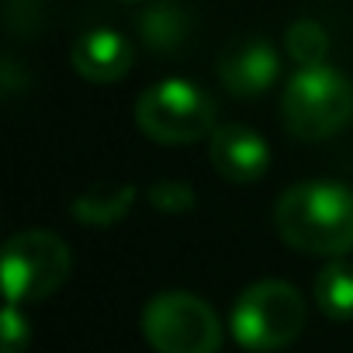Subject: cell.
I'll use <instances>...</instances> for the list:
<instances>
[{"label":"cell","instance_id":"6da1fadb","mask_svg":"<svg viewBox=\"0 0 353 353\" xmlns=\"http://www.w3.org/2000/svg\"><path fill=\"white\" fill-rule=\"evenodd\" d=\"M277 236L308 256H343L353 250V188L305 181L281 194L274 208Z\"/></svg>","mask_w":353,"mask_h":353},{"label":"cell","instance_id":"7a4b0ae2","mask_svg":"<svg viewBox=\"0 0 353 353\" xmlns=\"http://www.w3.org/2000/svg\"><path fill=\"white\" fill-rule=\"evenodd\" d=\"M353 118V83L332 66L298 70L281 94V121L301 142H322Z\"/></svg>","mask_w":353,"mask_h":353},{"label":"cell","instance_id":"3957f363","mask_svg":"<svg viewBox=\"0 0 353 353\" xmlns=\"http://www.w3.org/2000/svg\"><path fill=\"white\" fill-rule=\"evenodd\" d=\"M135 125L159 145H188L215 132V101L191 80L170 77L139 94Z\"/></svg>","mask_w":353,"mask_h":353},{"label":"cell","instance_id":"277c9868","mask_svg":"<svg viewBox=\"0 0 353 353\" xmlns=\"http://www.w3.org/2000/svg\"><path fill=\"white\" fill-rule=\"evenodd\" d=\"M305 329V301L288 281H256L232 305V336L243 350L291 346Z\"/></svg>","mask_w":353,"mask_h":353},{"label":"cell","instance_id":"5b68a950","mask_svg":"<svg viewBox=\"0 0 353 353\" xmlns=\"http://www.w3.org/2000/svg\"><path fill=\"white\" fill-rule=\"evenodd\" d=\"M142 332L156 353H219L222 346L215 308L188 291L156 294L142 312Z\"/></svg>","mask_w":353,"mask_h":353},{"label":"cell","instance_id":"8992f818","mask_svg":"<svg viewBox=\"0 0 353 353\" xmlns=\"http://www.w3.org/2000/svg\"><path fill=\"white\" fill-rule=\"evenodd\" d=\"M70 246L46 229H25L4 246V294L11 305L42 301L59 291L70 277Z\"/></svg>","mask_w":353,"mask_h":353},{"label":"cell","instance_id":"52a82bcc","mask_svg":"<svg viewBox=\"0 0 353 353\" xmlns=\"http://www.w3.org/2000/svg\"><path fill=\"white\" fill-rule=\"evenodd\" d=\"M215 77L232 97H256L270 90L281 77L277 49L260 35H243L222 49L215 63Z\"/></svg>","mask_w":353,"mask_h":353},{"label":"cell","instance_id":"ba28073f","mask_svg":"<svg viewBox=\"0 0 353 353\" xmlns=\"http://www.w3.org/2000/svg\"><path fill=\"white\" fill-rule=\"evenodd\" d=\"M208 159L229 184H253L270 166V145L246 125H219L208 142Z\"/></svg>","mask_w":353,"mask_h":353},{"label":"cell","instance_id":"9c48e42d","mask_svg":"<svg viewBox=\"0 0 353 353\" xmlns=\"http://www.w3.org/2000/svg\"><path fill=\"white\" fill-rule=\"evenodd\" d=\"M132 59H135L132 42L121 32H111V28L83 32L73 42V52H70L73 70L87 83H114V80H121L132 70Z\"/></svg>","mask_w":353,"mask_h":353},{"label":"cell","instance_id":"30bf717a","mask_svg":"<svg viewBox=\"0 0 353 353\" xmlns=\"http://www.w3.org/2000/svg\"><path fill=\"white\" fill-rule=\"evenodd\" d=\"M132 205H135V188L132 184H94L83 194H77L70 212L80 225L111 229L132 212Z\"/></svg>","mask_w":353,"mask_h":353},{"label":"cell","instance_id":"8fae6325","mask_svg":"<svg viewBox=\"0 0 353 353\" xmlns=\"http://www.w3.org/2000/svg\"><path fill=\"white\" fill-rule=\"evenodd\" d=\"M312 294H315V305L325 319L350 322L353 319V263H343V260L325 263L315 274Z\"/></svg>","mask_w":353,"mask_h":353},{"label":"cell","instance_id":"7c38bea8","mask_svg":"<svg viewBox=\"0 0 353 353\" xmlns=\"http://www.w3.org/2000/svg\"><path fill=\"white\" fill-rule=\"evenodd\" d=\"M284 52L298 63V70L305 66H325L329 56V35L319 21L312 18H298L288 32H284Z\"/></svg>","mask_w":353,"mask_h":353},{"label":"cell","instance_id":"4fadbf2b","mask_svg":"<svg viewBox=\"0 0 353 353\" xmlns=\"http://www.w3.org/2000/svg\"><path fill=\"white\" fill-rule=\"evenodd\" d=\"M139 32H142V42L156 52H170L176 49V42L184 39V21H181V11L170 8V4H159V8H149L139 21Z\"/></svg>","mask_w":353,"mask_h":353},{"label":"cell","instance_id":"5bb4252c","mask_svg":"<svg viewBox=\"0 0 353 353\" xmlns=\"http://www.w3.org/2000/svg\"><path fill=\"white\" fill-rule=\"evenodd\" d=\"M145 201L163 215H184V212L194 208L198 198H194V188L184 184V181H159L145 191Z\"/></svg>","mask_w":353,"mask_h":353},{"label":"cell","instance_id":"9a60e30c","mask_svg":"<svg viewBox=\"0 0 353 353\" xmlns=\"http://www.w3.org/2000/svg\"><path fill=\"white\" fill-rule=\"evenodd\" d=\"M28 339H32L28 319L21 315L18 305L8 301V308H4V350H0V353H21L28 346Z\"/></svg>","mask_w":353,"mask_h":353}]
</instances>
